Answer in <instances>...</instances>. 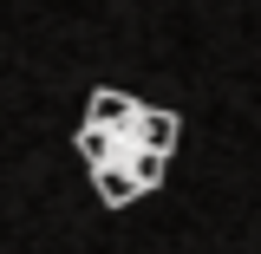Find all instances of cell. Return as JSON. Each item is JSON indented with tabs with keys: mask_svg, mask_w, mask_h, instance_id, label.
<instances>
[{
	"mask_svg": "<svg viewBox=\"0 0 261 254\" xmlns=\"http://www.w3.org/2000/svg\"><path fill=\"white\" fill-rule=\"evenodd\" d=\"M176 150V111H157L130 92H92L79 124V157L92 170V189L105 209H124L150 195Z\"/></svg>",
	"mask_w": 261,
	"mask_h": 254,
	"instance_id": "1",
	"label": "cell"
}]
</instances>
